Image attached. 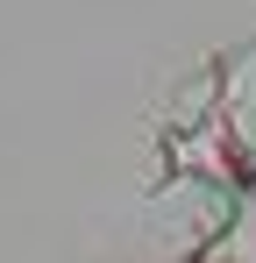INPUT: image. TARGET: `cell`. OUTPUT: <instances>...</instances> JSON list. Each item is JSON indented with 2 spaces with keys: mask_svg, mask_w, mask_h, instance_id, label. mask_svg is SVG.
<instances>
[{
  "mask_svg": "<svg viewBox=\"0 0 256 263\" xmlns=\"http://www.w3.org/2000/svg\"><path fill=\"white\" fill-rule=\"evenodd\" d=\"M249 149H256V92H249Z\"/></svg>",
  "mask_w": 256,
  "mask_h": 263,
  "instance_id": "1",
  "label": "cell"
}]
</instances>
